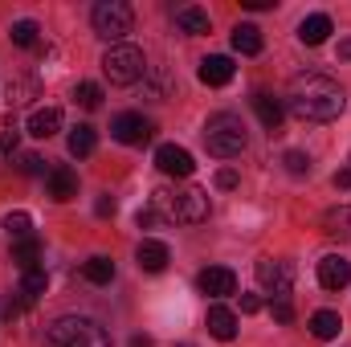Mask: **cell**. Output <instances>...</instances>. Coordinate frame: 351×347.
Segmentation results:
<instances>
[{"label": "cell", "instance_id": "obj_1", "mask_svg": "<svg viewBox=\"0 0 351 347\" xmlns=\"http://www.w3.org/2000/svg\"><path fill=\"white\" fill-rule=\"evenodd\" d=\"M286 106H290V115L302 119V123H331V119L343 115L348 94H343V86H339L335 78L311 70V74H298V78L290 82Z\"/></svg>", "mask_w": 351, "mask_h": 347}, {"label": "cell", "instance_id": "obj_2", "mask_svg": "<svg viewBox=\"0 0 351 347\" xmlns=\"http://www.w3.org/2000/svg\"><path fill=\"white\" fill-rule=\"evenodd\" d=\"M152 208L172 225H200L208 221V192L204 188H156Z\"/></svg>", "mask_w": 351, "mask_h": 347}, {"label": "cell", "instance_id": "obj_3", "mask_svg": "<svg viewBox=\"0 0 351 347\" xmlns=\"http://www.w3.org/2000/svg\"><path fill=\"white\" fill-rule=\"evenodd\" d=\"M245 143H250V135H245V123H241L237 115H229V110L208 115V123H204V147H208L217 160H233V156H241Z\"/></svg>", "mask_w": 351, "mask_h": 347}, {"label": "cell", "instance_id": "obj_4", "mask_svg": "<svg viewBox=\"0 0 351 347\" xmlns=\"http://www.w3.org/2000/svg\"><path fill=\"white\" fill-rule=\"evenodd\" d=\"M49 347H110V335L86 315H62L45 331Z\"/></svg>", "mask_w": 351, "mask_h": 347}, {"label": "cell", "instance_id": "obj_5", "mask_svg": "<svg viewBox=\"0 0 351 347\" xmlns=\"http://www.w3.org/2000/svg\"><path fill=\"white\" fill-rule=\"evenodd\" d=\"M90 25H94V33H98L102 41L123 45V37H127L131 25H135V12H131L127 0H98L94 12H90Z\"/></svg>", "mask_w": 351, "mask_h": 347}, {"label": "cell", "instance_id": "obj_6", "mask_svg": "<svg viewBox=\"0 0 351 347\" xmlns=\"http://www.w3.org/2000/svg\"><path fill=\"white\" fill-rule=\"evenodd\" d=\"M102 74L114 82V86H131V82H139L143 74H147V62H143V49H135V45H110L106 53H102Z\"/></svg>", "mask_w": 351, "mask_h": 347}, {"label": "cell", "instance_id": "obj_7", "mask_svg": "<svg viewBox=\"0 0 351 347\" xmlns=\"http://www.w3.org/2000/svg\"><path fill=\"white\" fill-rule=\"evenodd\" d=\"M258 282L269 290V298H290V290H294V265L282 258H262L258 261Z\"/></svg>", "mask_w": 351, "mask_h": 347}, {"label": "cell", "instance_id": "obj_8", "mask_svg": "<svg viewBox=\"0 0 351 347\" xmlns=\"http://www.w3.org/2000/svg\"><path fill=\"white\" fill-rule=\"evenodd\" d=\"M110 135H114L119 143H127V147H143V143H152L156 123L143 119V115H135V110H127V115H119V119L110 123Z\"/></svg>", "mask_w": 351, "mask_h": 347}, {"label": "cell", "instance_id": "obj_9", "mask_svg": "<svg viewBox=\"0 0 351 347\" xmlns=\"http://www.w3.org/2000/svg\"><path fill=\"white\" fill-rule=\"evenodd\" d=\"M196 286L213 298H225V294H237V274L229 265H208V270H200Z\"/></svg>", "mask_w": 351, "mask_h": 347}, {"label": "cell", "instance_id": "obj_10", "mask_svg": "<svg viewBox=\"0 0 351 347\" xmlns=\"http://www.w3.org/2000/svg\"><path fill=\"white\" fill-rule=\"evenodd\" d=\"M45 192H49V200H58V204L74 200V196H78V176H74V168H66V164L49 168V172H45Z\"/></svg>", "mask_w": 351, "mask_h": 347}, {"label": "cell", "instance_id": "obj_11", "mask_svg": "<svg viewBox=\"0 0 351 347\" xmlns=\"http://www.w3.org/2000/svg\"><path fill=\"white\" fill-rule=\"evenodd\" d=\"M156 168L164 176H192V152H184V147H176V143H164V147H156Z\"/></svg>", "mask_w": 351, "mask_h": 347}, {"label": "cell", "instance_id": "obj_12", "mask_svg": "<svg viewBox=\"0 0 351 347\" xmlns=\"http://www.w3.org/2000/svg\"><path fill=\"white\" fill-rule=\"evenodd\" d=\"M254 110H258V119H262V127L269 131V135L282 131V123H286V102H282V98L258 90V94H254Z\"/></svg>", "mask_w": 351, "mask_h": 347}, {"label": "cell", "instance_id": "obj_13", "mask_svg": "<svg viewBox=\"0 0 351 347\" xmlns=\"http://www.w3.org/2000/svg\"><path fill=\"white\" fill-rule=\"evenodd\" d=\"M135 261H139V270H143V274H164V270H168V261H172V254H168V246H164V241L143 237V241H139V250H135Z\"/></svg>", "mask_w": 351, "mask_h": 347}, {"label": "cell", "instance_id": "obj_14", "mask_svg": "<svg viewBox=\"0 0 351 347\" xmlns=\"http://www.w3.org/2000/svg\"><path fill=\"white\" fill-rule=\"evenodd\" d=\"M319 282H323V290H343L351 282V261L339 254H327L319 261Z\"/></svg>", "mask_w": 351, "mask_h": 347}, {"label": "cell", "instance_id": "obj_15", "mask_svg": "<svg viewBox=\"0 0 351 347\" xmlns=\"http://www.w3.org/2000/svg\"><path fill=\"white\" fill-rule=\"evenodd\" d=\"M233 58H225V53H213V58H204L200 62V82L204 86H229L233 82Z\"/></svg>", "mask_w": 351, "mask_h": 347}, {"label": "cell", "instance_id": "obj_16", "mask_svg": "<svg viewBox=\"0 0 351 347\" xmlns=\"http://www.w3.org/2000/svg\"><path fill=\"white\" fill-rule=\"evenodd\" d=\"M204 323H208V335L221 339V344H229V339L237 335V315H233L229 307H221V302L208 307V319H204Z\"/></svg>", "mask_w": 351, "mask_h": 347}, {"label": "cell", "instance_id": "obj_17", "mask_svg": "<svg viewBox=\"0 0 351 347\" xmlns=\"http://www.w3.org/2000/svg\"><path fill=\"white\" fill-rule=\"evenodd\" d=\"M331 29H335V25H331L327 12H311V16L298 25V41H302V45H323V41L331 37Z\"/></svg>", "mask_w": 351, "mask_h": 347}, {"label": "cell", "instance_id": "obj_18", "mask_svg": "<svg viewBox=\"0 0 351 347\" xmlns=\"http://www.w3.org/2000/svg\"><path fill=\"white\" fill-rule=\"evenodd\" d=\"M58 131H62V110H58V106H41V110L29 115V135H33V139H49V135H58Z\"/></svg>", "mask_w": 351, "mask_h": 347}, {"label": "cell", "instance_id": "obj_19", "mask_svg": "<svg viewBox=\"0 0 351 347\" xmlns=\"http://www.w3.org/2000/svg\"><path fill=\"white\" fill-rule=\"evenodd\" d=\"M12 261H16V270H21V274H25V270H33V265H41V237L33 233V237L12 241Z\"/></svg>", "mask_w": 351, "mask_h": 347}, {"label": "cell", "instance_id": "obj_20", "mask_svg": "<svg viewBox=\"0 0 351 347\" xmlns=\"http://www.w3.org/2000/svg\"><path fill=\"white\" fill-rule=\"evenodd\" d=\"M233 49L245 53V58H258V53L265 49L262 29H258V25H237V29H233Z\"/></svg>", "mask_w": 351, "mask_h": 347}, {"label": "cell", "instance_id": "obj_21", "mask_svg": "<svg viewBox=\"0 0 351 347\" xmlns=\"http://www.w3.org/2000/svg\"><path fill=\"white\" fill-rule=\"evenodd\" d=\"M82 278L94 282V286H110L114 282V261L106 258V254H94V258L82 261Z\"/></svg>", "mask_w": 351, "mask_h": 347}, {"label": "cell", "instance_id": "obj_22", "mask_svg": "<svg viewBox=\"0 0 351 347\" xmlns=\"http://www.w3.org/2000/svg\"><path fill=\"white\" fill-rule=\"evenodd\" d=\"M176 25H180L188 37H200V33H208V12L196 8V4H184V8H176Z\"/></svg>", "mask_w": 351, "mask_h": 347}, {"label": "cell", "instance_id": "obj_23", "mask_svg": "<svg viewBox=\"0 0 351 347\" xmlns=\"http://www.w3.org/2000/svg\"><path fill=\"white\" fill-rule=\"evenodd\" d=\"M339 331H343V319L335 311H315L311 315V335L315 339H339Z\"/></svg>", "mask_w": 351, "mask_h": 347}, {"label": "cell", "instance_id": "obj_24", "mask_svg": "<svg viewBox=\"0 0 351 347\" xmlns=\"http://www.w3.org/2000/svg\"><path fill=\"white\" fill-rule=\"evenodd\" d=\"M66 147H70V156L74 160H86V156H94V147H98V135H94V127H74L70 131V139H66Z\"/></svg>", "mask_w": 351, "mask_h": 347}, {"label": "cell", "instance_id": "obj_25", "mask_svg": "<svg viewBox=\"0 0 351 347\" xmlns=\"http://www.w3.org/2000/svg\"><path fill=\"white\" fill-rule=\"evenodd\" d=\"M45 286H49V274H45V265H33V270H25L21 274V294L29 298V307L45 294Z\"/></svg>", "mask_w": 351, "mask_h": 347}, {"label": "cell", "instance_id": "obj_26", "mask_svg": "<svg viewBox=\"0 0 351 347\" xmlns=\"http://www.w3.org/2000/svg\"><path fill=\"white\" fill-rule=\"evenodd\" d=\"M323 233L331 237H351V208H331L323 217Z\"/></svg>", "mask_w": 351, "mask_h": 347}, {"label": "cell", "instance_id": "obj_27", "mask_svg": "<svg viewBox=\"0 0 351 347\" xmlns=\"http://www.w3.org/2000/svg\"><path fill=\"white\" fill-rule=\"evenodd\" d=\"M4 229H8V237H12V241L33 237V217H29V213H8V217H4Z\"/></svg>", "mask_w": 351, "mask_h": 347}, {"label": "cell", "instance_id": "obj_28", "mask_svg": "<svg viewBox=\"0 0 351 347\" xmlns=\"http://www.w3.org/2000/svg\"><path fill=\"white\" fill-rule=\"evenodd\" d=\"M37 21H16L12 25V45H21V49H33L37 45Z\"/></svg>", "mask_w": 351, "mask_h": 347}, {"label": "cell", "instance_id": "obj_29", "mask_svg": "<svg viewBox=\"0 0 351 347\" xmlns=\"http://www.w3.org/2000/svg\"><path fill=\"white\" fill-rule=\"evenodd\" d=\"M33 94H37V78H16V82H8V98H12V106H25Z\"/></svg>", "mask_w": 351, "mask_h": 347}, {"label": "cell", "instance_id": "obj_30", "mask_svg": "<svg viewBox=\"0 0 351 347\" xmlns=\"http://www.w3.org/2000/svg\"><path fill=\"white\" fill-rule=\"evenodd\" d=\"M74 98H78L86 110H98V106H102V90L94 86V82H78V86H74Z\"/></svg>", "mask_w": 351, "mask_h": 347}, {"label": "cell", "instance_id": "obj_31", "mask_svg": "<svg viewBox=\"0 0 351 347\" xmlns=\"http://www.w3.org/2000/svg\"><path fill=\"white\" fill-rule=\"evenodd\" d=\"M282 164H286L290 176H311V156H306V152H286Z\"/></svg>", "mask_w": 351, "mask_h": 347}, {"label": "cell", "instance_id": "obj_32", "mask_svg": "<svg viewBox=\"0 0 351 347\" xmlns=\"http://www.w3.org/2000/svg\"><path fill=\"white\" fill-rule=\"evenodd\" d=\"M269 315H274V323H294V307H290V298H269Z\"/></svg>", "mask_w": 351, "mask_h": 347}, {"label": "cell", "instance_id": "obj_33", "mask_svg": "<svg viewBox=\"0 0 351 347\" xmlns=\"http://www.w3.org/2000/svg\"><path fill=\"white\" fill-rule=\"evenodd\" d=\"M16 143H21V131L8 123V127L0 131V156H12V152H16Z\"/></svg>", "mask_w": 351, "mask_h": 347}, {"label": "cell", "instance_id": "obj_34", "mask_svg": "<svg viewBox=\"0 0 351 347\" xmlns=\"http://www.w3.org/2000/svg\"><path fill=\"white\" fill-rule=\"evenodd\" d=\"M16 168H21L25 176H41V172H45V164H41V156H33V152H25V156L16 160Z\"/></svg>", "mask_w": 351, "mask_h": 347}, {"label": "cell", "instance_id": "obj_35", "mask_svg": "<svg viewBox=\"0 0 351 347\" xmlns=\"http://www.w3.org/2000/svg\"><path fill=\"white\" fill-rule=\"evenodd\" d=\"M160 221H164V217H160V213H156V208H152V204H147V208H139V213H135V225H139V229H156V225H160Z\"/></svg>", "mask_w": 351, "mask_h": 347}, {"label": "cell", "instance_id": "obj_36", "mask_svg": "<svg viewBox=\"0 0 351 347\" xmlns=\"http://www.w3.org/2000/svg\"><path fill=\"white\" fill-rule=\"evenodd\" d=\"M237 184H241V176L233 172V168H221V172H217V188H225V192H233Z\"/></svg>", "mask_w": 351, "mask_h": 347}, {"label": "cell", "instance_id": "obj_37", "mask_svg": "<svg viewBox=\"0 0 351 347\" xmlns=\"http://www.w3.org/2000/svg\"><path fill=\"white\" fill-rule=\"evenodd\" d=\"M331 184H335L339 192H351V168H339V172L331 176Z\"/></svg>", "mask_w": 351, "mask_h": 347}, {"label": "cell", "instance_id": "obj_38", "mask_svg": "<svg viewBox=\"0 0 351 347\" xmlns=\"http://www.w3.org/2000/svg\"><path fill=\"white\" fill-rule=\"evenodd\" d=\"M94 213H98V217H114V196H98Z\"/></svg>", "mask_w": 351, "mask_h": 347}, {"label": "cell", "instance_id": "obj_39", "mask_svg": "<svg viewBox=\"0 0 351 347\" xmlns=\"http://www.w3.org/2000/svg\"><path fill=\"white\" fill-rule=\"evenodd\" d=\"M241 311H245V315H258V311H262V298H258V294H241Z\"/></svg>", "mask_w": 351, "mask_h": 347}, {"label": "cell", "instance_id": "obj_40", "mask_svg": "<svg viewBox=\"0 0 351 347\" xmlns=\"http://www.w3.org/2000/svg\"><path fill=\"white\" fill-rule=\"evenodd\" d=\"M278 0H241V8H250V12H262V8H274Z\"/></svg>", "mask_w": 351, "mask_h": 347}, {"label": "cell", "instance_id": "obj_41", "mask_svg": "<svg viewBox=\"0 0 351 347\" xmlns=\"http://www.w3.org/2000/svg\"><path fill=\"white\" fill-rule=\"evenodd\" d=\"M131 347H156V344H152V335H131Z\"/></svg>", "mask_w": 351, "mask_h": 347}, {"label": "cell", "instance_id": "obj_42", "mask_svg": "<svg viewBox=\"0 0 351 347\" xmlns=\"http://www.w3.org/2000/svg\"><path fill=\"white\" fill-rule=\"evenodd\" d=\"M339 58H343V62H351V37H343V41H339Z\"/></svg>", "mask_w": 351, "mask_h": 347}, {"label": "cell", "instance_id": "obj_43", "mask_svg": "<svg viewBox=\"0 0 351 347\" xmlns=\"http://www.w3.org/2000/svg\"><path fill=\"white\" fill-rule=\"evenodd\" d=\"M180 347H192V344H180Z\"/></svg>", "mask_w": 351, "mask_h": 347}]
</instances>
